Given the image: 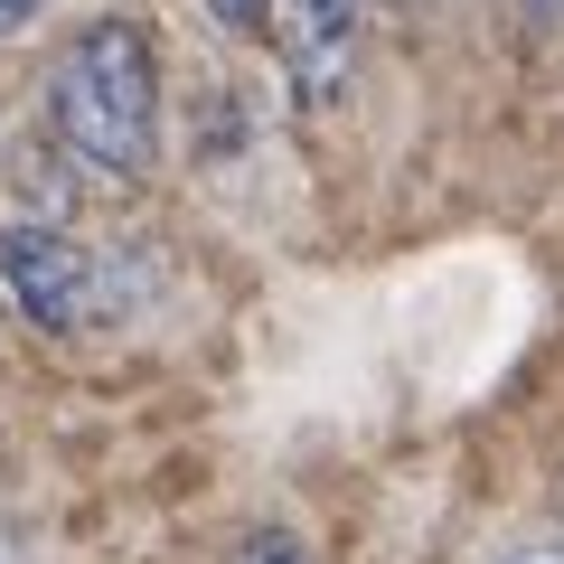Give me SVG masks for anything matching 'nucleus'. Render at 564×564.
<instances>
[{
    "label": "nucleus",
    "instance_id": "1",
    "mask_svg": "<svg viewBox=\"0 0 564 564\" xmlns=\"http://www.w3.org/2000/svg\"><path fill=\"white\" fill-rule=\"evenodd\" d=\"M47 122L104 180H141L161 151V57L141 39V20H95L85 39H66V57L47 66Z\"/></svg>",
    "mask_w": 564,
    "mask_h": 564
},
{
    "label": "nucleus",
    "instance_id": "2",
    "mask_svg": "<svg viewBox=\"0 0 564 564\" xmlns=\"http://www.w3.org/2000/svg\"><path fill=\"white\" fill-rule=\"evenodd\" d=\"M0 292H10V311H20L29 329H47V339H76L85 321H104L95 245L66 236V226H47V217H10L0 226Z\"/></svg>",
    "mask_w": 564,
    "mask_h": 564
},
{
    "label": "nucleus",
    "instance_id": "3",
    "mask_svg": "<svg viewBox=\"0 0 564 564\" xmlns=\"http://www.w3.org/2000/svg\"><path fill=\"white\" fill-rule=\"evenodd\" d=\"M358 10H367V0H273V47H282V76H292L302 104H329L348 85Z\"/></svg>",
    "mask_w": 564,
    "mask_h": 564
},
{
    "label": "nucleus",
    "instance_id": "4",
    "mask_svg": "<svg viewBox=\"0 0 564 564\" xmlns=\"http://www.w3.org/2000/svg\"><path fill=\"white\" fill-rule=\"evenodd\" d=\"M236 564H321V555H311V536H302V527H254Z\"/></svg>",
    "mask_w": 564,
    "mask_h": 564
},
{
    "label": "nucleus",
    "instance_id": "5",
    "mask_svg": "<svg viewBox=\"0 0 564 564\" xmlns=\"http://www.w3.org/2000/svg\"><path fill=\"white\" fill-rule=\"evenodd\" d=\"M217 10V29H236V39H273V0H207Z\"/></svg>",
    "mask_w": 564,
    "mask_h": 564
},
{
    "label": "nucleus",
    "instance_id": "6",
    "mask_svg": "<svg viewBox=\"0 0 564 564\" xmlns=\"http://www.w3.org/2000/svg\"><path fill=\"white\" fill-rule=\"evenodd\" d=\"M0 564H39V545H29V536H20L10 518H0Z\"/></svg>",
    "mask_w": 564,
    "mask_h": 564
},
{
    "label": "nucleus",
    "instance_id": "7",
    "mask_svg": "<svg viewBox=\"0 0 564 564\" xmlns=\"http://www.w3.org/2000/svg\"><path fill=\"white\" fill-rule=\"evenodd\" d=\"M39 10H47V0H0V39H10V29H29Z\"/></svg>",
    "mask_w": 564,
    "mask_h": 564
},
{
    "label": "nucleus",
    "instance_id": "8",
    "mask_svg": "<svg viewBox=\"0 0 564 564\" xmlns=\"http://www.w3.org/2000/svg\"><path fill=\"white\" fill-rule=\"evenodd\" d=\"M508 564H564V545H518Z\"/></svg>",
    "mask_w": 564,
    "mask_h": 564
},
{
    "label": "nucleus",
    "instance_id": "9",
    "mask_svg": "<svg viewBox=\"0 0 564 564\" xmlns=\"http://www.w3.org/2000/svg\"><path fill=\"white\" fill-rule=\"evenodd\" d=\"M536 10H545V20H564V0H536Z\"/></svg>",
    "mask_w": 564,
    "mask_h": 564
},
{
    "label": "nucleus",
    "instance_id": "10",
    "mask_svg": "<svg viewBox=\"0 0 564 564\" xmlns=\"http://www.w3.org/2000/svg\"><path fill=\"white\" fill-rule=\"evenodd\" d=\"M367 10H404V0H367Z\"/></svg>",
    "mask_w": 564,
    "mask_h": 564
}]
</instances>
